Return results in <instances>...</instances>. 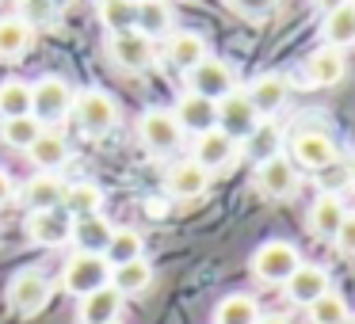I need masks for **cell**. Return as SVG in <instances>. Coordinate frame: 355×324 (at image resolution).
I'll return each instance as SVG.
<instances>
[{
  "mask_svg": "<svg viewBox=\"0 0 355 324\" xmlns=\"http://www.w3.org/2000/svg\"><path fill=\"white\" fill-rule=\"evenodd\" d=\"M77 313H80V324H111L123 313V294H119L115 286H100V290L80 298Z\"/></svg>",
  "mask_w": 355,
  "mask_h": 324,
  "instance_id": "obj_23",
  "label": "cell"
},
{
  "mask_svg": "<svg viewBox=\"0 0 355 324\" xmlns=\"http://www.w3.org/2000/svg\"><path fill=\"white\" fill-rule=\"evenodd\" d=\"M149 282H153V263L141 255V260H130V263H119L111 267V278L107 286H115L123 298H134V294H146Z\"/></svg>",
  "mask_w": 355,
  "mask_h": 324,
  "instance_id": "obj_27",
  "label": "cell"
},
{
  "mask_svg": "<svg viewBox=\"0 0 355 324\" xmlns=\"http://www.w3.org/2000/svg\"><path fill=\"white\" fill-rule=\"evenodd\" d=\"M107 57L123 73H146L157 65V42L146 39L138 27H130V31L107 35Z\"/></svg>",
  "mask_w": 355,
  "mask_h": 324,
  "instance_id": "obj_8",
  "label": "cell"
},
{
  "mask_svg": "<svg viewBox=\"0 0 355 324\" xmlns=\"http://www.w3.org/2000/svg\"><path fill=\"white\" fill-rule=\"evenodd\" d=\"M252 187H256V191H260L268 202H286V199H294V195H298L302 172L294 168L291 161H286V153H279V156H268V161L256 164Z\"/></svg>",
  "mask_w": 355,
  "mask_h": 324,
  "instance_id": "obj_6",
  "label": "cell"
},
{
  "mask_svg": "<svg viewBox=\"0 0 355 324\" xmlns=\"http://www.w3.org/2000/svg\"><path fill=\"white\" fill-rule=\"evenodd\" d=\"M225 4L245 19H268L279 8V0H225Z\"/></svg>",
  "mask_w": 355,
  "mask_h": 324,
  "instance_id": "obj_38",
  "label": "cell"
},
{
  "mask_svg": "<svg viewBox=\"0 0 355 324\" xmlns=\"http://www.w3.org/2000/svg\"><path fill=\"white\" fill-rule=\"evenodd\" d=\"M164 57H168L172 69L187 73V69H195L202 57H210V46L199 31H172L168 39H164Z\"/></svg>",
  "mask_w": 355,
  "mask_h": 324,
  "instance_id": "obj_21",
  "label": "cell"
},
{
  "mask_svg": "<svg viewBox=\"0 0 355 324\" xmlns=\"http://www.w3.org/2000/svg\"><path fill=\"white\" fill-rule=\"evenodd\" d=\"M73 118H77L80 134L103 138V134H111L119 126L123 111H119V100L111 92H103V88H85V92H77V100H73Z\"/></svg>",
  "mask_w": 355,
  "mask_h": 324,
  "instance_id": "obj_2",
  "label": "cell"
},
{
  "mask_svg": "<svg viewBox=\"0 0 355 324\" xmlns=\"http://www.w3.org/2000/svg\"><path fill=\"white\" fill-rule=\"evenodd\" d=\"M347 183H352V187H355V153H352V156H347Z\"/></svg>",
  "mask_w": 355,
  "mask_h": 324,
  "instance_id": "obj_43",
  "label": "cell"
},
{
  "mask_svg": "<svg viewBox=\"0 0 355 324\" xmlns=\"http://www.w3.org/2000/svg\"><path fill=\"white\" fill-rule=\"evenodd\" d=\"M184 138H187V134L180 130V123L172 118L168 107H149V111H141V118H138V141H141V149H146L149 156H168V153H176V149L184 145Z\"/></svg>",
  "mask_w": 355,
  "mask_h": 324,
  "instance_id": "obj_5",
  "label": "cell"
},
{
  "mask_svg": "<svg viewBox=\"0 0 355 324\" xmlns=\"http://www.w3.org/2000/svg\"><path fill=\"white\" fill-rule=\"evenodd\" d=\"M27 161L35 164V172H58L69 161V141H65V134H58L46 126V130L35 138V145L27 149Z\"/></svg>",
  "mask_w": 355,
  "mask_h": 324,
  "instance_id": "obj_24",
  "label": "cell"
},
{
  "mask_svg": "<svg viewBox=\"0 0 355 324\" xmlns=\"http://www.w3.org/2000/svg\"><path fill=\"white\" fill-rule=\"evenodd\" d=\"M256 324H291V316H286V313H260V316H256Z\"/></svg>",
  "mask_w": 355,
  "mask_h": 324,
  "instance_id": "obj_42",
  "label": "cell"
},
{
  "mask_svg": "<svg viewBox=\"0 0 355 324\" xmlns=\"http://www.w3.org/2000/svg\"><path fill=\"white\" fill-rule=\"evenodd\" d=\"M111 233H115V225L107 222L103 214H88V217H73V244H77V252H92V255H103V248H107Z\"/></svg>",
  "mask_w": 355,
  "mask_h": 324,
  "instance_id": "obj_25",
  "label": "cell"
},
{
  "mask_svg": "<svg viewBox=\"0 0 355 324\" xmlns=\"http://www.w3.org/2000/svg\"><path fill=\"white\" fill-rule=\"evenodd\" d=\"M298 267H302V252L291 244V240H263V244L252 252V260H248L252 278L263 282V286H283Z\"/></svg>",
  "mask_w": 355,
  "mask_h": 324,
  "instance_id": "obj_3",
  "label": "cell"
},
{
  "mask_svg": "<svg viewBox=\"0 0 355 324\" xmlns=\"http://www.w3.org/2000/svg\"><path fill=\"white\" fill-rule=\"evenodd\" d=\"M344 214H347L344 199H340L336 191H321L306 210V229L313 233L317 240H332L340 229V222H344Z\"/></svg>",
  "mask_w": 355,
  "mask_h": 324,
  "instance_id": "obj_20",
  "label": "cell"
},
{
  "mask_svg": "<svg viewBox=\"0 0 355 324\" xmlns=\"http://www.w3.org/2000/svg\"><path fill=\"white\" fill-rule=\"evenodd\" d=\"M141 255H146V240H141V233L130 229V225H115L107 248H103V260H107L111 267H119V263L141 260Z\"/></svg>",
  "mask_w": 355,
  "mask_h": 324,
  "instance_id": "obj_31",
  "label": "cell"
},
{
  "mask_svg": "<svg viewBox=\"0 0 355 324\" xmlns=\"http://www.w3.org/2000/svg\"><path fill=\"white\" fill-rule=\"evenodd\" d=\"M73 100H77L73 84L65 77H54V73H46V77H39L31 84V115L39 118L42 126H54V123H62V118H69Z\"/></svg>",
  "mask_w": 355,
  "mask_h": 324,
  "instance_id": "obj_4",
  "label": "cell"
},
{
  "mask_svg": "<svg viewBox=\"0 0 355 324\" xmlns=\"http://www.w3.org/2000/svg\"><path fill=\"white\" fill-rule=\"evenodd\" d=\"M329 290H332L329 267H321V263H306V260H302V267L283 282V294L294 301V305H309V301H317L321 294H329Z\"/></svg>",
  "mask_w": 355,
  "mask_h": 324,
  "instance_id": "obj_18",
  "label": "cell"
},
{
  "mask_svg": "<svg viewBox=\"0 0 355 324\" xmlns=\"http://www.w3.org/2000/svg\"><path fill=\"white\" fill-rule=\"evenodd\" d=\"M35 31L19 16H0V62H19L31 50Z\"/></svg>",
  "mask_w": 355,
  "mask_h": 324,
  "instance_id": "obj_29",
  "label": "cell"
},
{
  "mask_svg": "<svg viewBox=\"0 0 355 324\" xmlns=\"http://www.w3.org/2000/svg\"><path fill=\"white\" fill-rule=\"evenodd\" d=\"M344 324H355V316H347V321H344Z\"/></svg>",
  "mask_w": 355,
  "mask_h": 324,
  "instance_id": "obj_44",
  "label": "cell"
},
{
  "mask_svg": "<svg viewBox=\"0 0 355 324\" xmlns=\"http://www.w3.org/2000/svg\"><path fill=\"white\" fill-rule=\"evenodd\" d=\"M344 4H352V0H313V8L321 12V16H329V12L344 8Z\"/></svg>",
  "mask_w": 355,
  "mask_h": 324,
  "instance_id": "obj_41",
  "label": "cell"
},
{
  "mask_svg": "<svg viewBox=\"0 0 355 324\" xmlns=\"http://www.w3.org/2000/svg\"><path fill=\"white\" fill-rule=\"evenodd\" d=\"M46 130V126L39 123L35 115H19V118H0V141L8 149H19V153H27V149L35 145V138Z\"/></svg>",
  "mask_w": 355,
  "mask_h": 324,
  "instance_id": "obj_33",
  "label": "cell"
},
{
  "mask_svg": "<svg viewBox=\"0 0 355 324\" xmlns=\"http://www.w3.org/2000/svg\"><path fill=\"white\" fill-rule=\"evenodd\" d=\"M96 19L103 24L107 35L130 31L134 19H138V4L134 0H96Z\"/></svg>",
  "mask_w": 355,
  "mask_h": 324,
  "instance_id": "obj_34",
  "label": "cell"
},
{
  "mask_svg": "<svg viewBox=\"0 0 355 324\" xmlns=\"http://www.w3.org/2000/svg\"><path fill=\"white\" fill-rule=\"evenodd\" d=\"M111 278V263L103 255H92V252H73L69 260L62 263V290L73 294V298H85V294L107 286Z\"/></svg>",
  "mask_w": 355,
  "mask_h": 324,
  "instance_id": "obj_7",
  "label": "cell"
},
{
  "mask_svg": "<svg viewBox=\"0 0 355 324\" xmlns=\"http://www.w3.org/2000/svg\"><path fill=\"white\" fill-rule=\"evenodd\" d=\"M4 294H8V305L16 309L19 316H35L50 301V278L42 275L39 267H24V271L12 275V282Z\"/></svg>",
  "mask_w": 355,
  "mask_h": 324,
  "instance_id": "obj_10",
  "label": "cell"
},
{
  "mask_svg": "<svg viewBox=\"0 0 355 324\" xmlns=\"http://www.w3.org/2000/svg\"><path fill=\"white\" fill-rule=\"evenodd\" d=\"M111 324H119V321H111Z\"/></svg>",
  "mask_w": 355,
  "mask_h": 324,
  "instance_id": "obj_45",
  "label": "cell"
},
{
  "mask_svg": "<svg viewBox=\"0 0 355 324\" xmlns=\"http://www.w3.org/2000/svg\"><path fill=\"white\" fill-rule=\"evenodd\" d=\"M172 118L180 123V130L184 134H207V130H214L218 126V103L214 100H207V96H195V92H180V100L172 103Z\"/></svg>",
  "mask_w": 355,
  "mask_h": 324,
  "instance_id": "obj_16",
  "label": "cell"
},
{
  "mask_svg": "<svg viewBox=\"0 0 355 324\" xmlns=\"http://www.w3.org/2000/svg\"><path fill=\"white\" fill-rule=\"evenodd\" d=\"M237 156H241V145L230 138V134L218 130V126H214V130H207V134H199L195 145H191V161L199 164V168H207L210 176H214V172L233 168Z\"/></svg>",
  "mask_w": 355,
  "mask_h": 324,
  "instance_id": "obj_14",
  "label": "cell"
},
{
  "mask_svg": "<svg viewBox=\"0 0 355 324\" xmlns=\"http://www.w3.org/2000/svg\"><path fill=\"white\" fill-rule=\"evenodd\" d=\"M184 84H187V92H195V96H207V100H222V96H230L233 88H237V69H233L230 62H222V57H202L195 69H187L184 73Z\"/></svg>",
  "mask_w": 355,
  "mask_h": 324,
  "instance_id": "obj_9",
  "label": "cell"
},
{
  "mask_svg": "<svg viewBox=\"0 0 355 324\" xmlns=\"http://www.w3.org/2000/svg\"><path fill=\"white\" fill-rule=\"evenodd\" d=\"M65 179L58 172H35L31 179H24L19 187V202L27 210H62V199H65Z\"/></svg>",
  "mask_w": 355,
  "mask_h": 324,
  "instance_id": "obj_19",
  "label": "cell"
},
{
  "mask_svg": "<svg viewBox=\"0 0 355 324\" xmlns=\"http://www.w3.org/2000/svg\"><path fill=\"white\" fill-rule=\"evenodd\" d=\"M24 229L27 240L39 248H65L73 240V217L65 210H31Z\"/></svg>",
  "mask_w": 355,
  "mask_h": 324,
  "instance_id": "obj_13",
  "label": "cell"
},
{
  "mask_svg": "<svg viewBox=\"0 0 355 324\" xmlns=\"http://www.w3.org/2000/svg\"><path fill=\"white\" fill-rule=\"evenodd\" d=\"M31 115V84L19 77L0 80V118H19Z\"/></svg>",
  "mask_w": 355,
  "mask_h": 324,
  "instance_id": "obj_35",
  "label": "cell"
},
{
  "mask_svg": "<svg viewBox=\"0 0 355 324\" xmlns=\"http://www.w3.org/2000/svg\"><path fill=\"white\" fill-rule=\"evenodd\" d=\"M306 316H309V324H344L347 316H352V309H347V301L340 298L336 290H329V294H321L317 301H309Z\"/></svg>",
  "mask_w": 355,
  "mask_h": 324,
  "instance_id": "obj_36",
  "label": "cell"
},
{
  "mask_svg": "<svg viewBox=\"0 0 355 324\" xmlns=\"http://www.w3.org/2000/svg\"><path fill=\"white\" fill-rule=\"evenodd\" d=\"M286 161L298 172L321 176V172H329L340 164V145L329 130H321V126H298V130L291 134V141H286Z\"/></svg>",
  "mask_w": 355,
  "mask_h": 324,
  "instance_id": "obj_1",
  "label": "cell"
},
{
  "mask_svg": "<svg viewBox=\"0 0 355 324\" xmlns=\"http://www.w3.org/2000/svg\"><path fill=\"white\" fill-rule=\"evenodd\" d=\"M134 4H138V0H134Z\"/></svg>",
  "mask_w": 355,
  "mask_h": 324,
  "instance_id": "obj_46",
  "label": "cell"
},
{
  "mask_svg": "<svg viewBox=\"0 0 355 324\" xmlns=\"http://www.w3.org/2000/svg\"><path fill=\"white\" fill-rule=\"evenodd\" d=\"M260 301L252 294H225L214 305V324H256Z\"/></svg>",
  "mask_w": 355,
  "mask_h": 324,
  "instance_id": "obj_32",
  "label": "cell"
},
{
  "mask_svg": "<svg viewBox=\"0 0 355 324\" xmlns=\"http://www.w3.org/2000/svg\"><path fill=\"white\" fill-rule=\"evenodd\" d=\"M207 187H210V172L199 168L191 156L176 161L168 172H164V191H168L172 199H180V202L202 199V195H207Z\"/></svg>",
  "mask_w": 355,
  "mask_h": 324,
  "instance_id": "obj_17",
  "label": "cell"
},
{
  "mask_svg": "<svg viewBox=\"0 0 355 324\" xmlns=\"http://www.w3.org/2000/svg\"><path fill=\"white\" fill-rule=\"evenodd\" d=\"M241 153H248L256 164L268 161V156H279V153H283V130H279L271 118H260V126L241 141Z\"/></svg>",
  "mask_w": 355,
  "mask_h": 324,
  "instance_id": "obj_30",
  "label": "cell"
},
{
  "mask_svg": "<svg viewBox=\"0 0 355 324\" xmlns=\"http://www.w3.org/2000/svg\"><path fill=\"white\" fill-rule=\"evenodd\" d=\"M54 16H58V4L54 0H19V19H24L27 27H46V24H54Z\"/></svg>",
  "mask_w": 355,
  "mask_h": 324,
  "instance_id": "obj_37",
  "label": "cell"
},
{
  "mask_svg": "<svg viewBox=\"0 0 355 324\" xmlns=\"http://www.w3.org/2000/svg\"><path fill=\"white\" fill-rule=\"evenodd\" d=\"M332 244H336V252L344 255V260H355V210H347V214H344V222H340Z\"/></svg>",
  "mask_w": 355,
  "mask_h": 324,
  "instance_id": "obj_39",
  "label": "cell"
},
{
  "mask_svg": "<svg viewBox=\"0 0 355 324\" xmlns=\"http://www.w3.org/2000/svg\"><path fill=\"white\" fill-rule=\"evenodd\" d=\"M62 210L69 217H88V214H100L103 210V187L92 183V179H77V183L65 187V199Z\"/></svg>",
  "mask_w": 355,
  "mask_h": 324,
  "instance_id": "obj_28",
  "label": "cell"
},
{
  "mask_svg": "<svg viewBox=\"0 0 355 324\" xmlns=\"http://www.w3.org/2000/svg\"><path fill=\"white\" fill-rule=\"evenodd\" d=\"M344 77H347V57H344V50L317 46L313 54L302 62V84H309V88H336Z\"/></svg>",
  "mask_w": 355,
  "mask_h": 324,
  "instance_id": "obj_15",
  "label": "cell"
},
{
  "mask_svg": "<svg viewBox=\"0 0 355 324\" xmlns=\"http://www.w3.org/2000/svg\"><path fill=\"white\" fill-rule=\"evenodd\" d=\"M256 126H260V115H256V107L248 103L245 88H233L230 96H222V100H218V130L230 134L237 145L256 130Z\"/></svg>",
  "mask_w": 355,
  "mask_h": 324,
  "instance_id": "obj_12",
  "label": "cell"
},
{
  "mask_svg": "<svg viewBox=\"0 0 355 324\" xmlns=\"http://www.w3.org/2000/svg\"><path fill=\"white\" fill-rule=\"evenodd\" d=\"M134 27L153 42L168 39L176 31V12H172L168 0H138V19H134Z\"/></svg>",
  "mask_w": 355,
  "mask_h": 324,
  "instance_id": "obj_22",
  "label": "cell"
},
{
  "mask_svg": "<svg viewBox=\"0 0 355 324\" xmlns=\"http://www.w3.org/2000/svg\"><path fill=\"white\" fill-rule=\"evenodd\" d=\"M16 199V183H12V176L4 168H0V206H4V202H12Z\"/></svg>",
  "mask_w": 355,
  "mask_h": 324,
  "instance_id": "obj_40",
  "label": "cell"
},
{
  "mask_svg": "<svg viewBox=\"0 0 355 324\" xmlns=\"http://www.w3.org/2000/svg\"><path fill=\"white\" fill-rule=\"evenodd\" d=\"M321 46H332V50L355 46V0L321 16Z\"/></svg>",
  "mask_w": 355,
  "mask_h": 324,
  "instance_id": "obj_26",
  "label": "cell"
},
{
  "mask_svg": "<svg viewBox=\"0 0 355 324\" xmlns=\"http://www.w3.org/2000/svg\"><path fill=\"white\" fill-rule=\"evenodd\" d=\"M245 96H248V103L256 107L260 118H275L279 111L286 107V100H291V80H286L279 69L256 73V77L245 84Z\"/></svg>",
  "mask_w": 355,
  "mask_h": 324,
  "instance_id": "obj_11",
  "label": "cell"
}]
</instances>
